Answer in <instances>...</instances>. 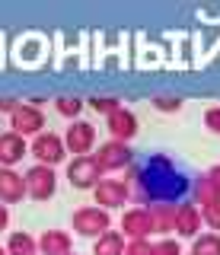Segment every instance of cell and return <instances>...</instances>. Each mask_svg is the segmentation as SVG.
I'll list each match as a JSON object with an SVG mask.
<instances>
[{
    "mask_svg": "<svg viewBox=\"0 0 220 255\" xmlns=\"http://www.w3.org/2000/svg\"><path fill=\"white\" fill-rule=\"evenodd\" d=\"M64 147L74 156H90V150L96 147V125L80 122V118L70 122V128L64 131Z\"/></svg>",
    "mask_w": 220,
    "mask_h": 255,
    "instance_id": "cell-7",
    "label": "cell"
},
{
    "mask_svg": "<svg viewBox=\"0 0 220 255\" xmlns=\"http://www.w3.org/2000/svg\"><path fill=\"white\" fill-rule=\"evenodd\" d=\"M10 122H13V131L16 134H42V128H45V112H42V106L38 102H19L16 106V112L10 115Z\"/></svg>",
    "mask_w": 220,
    "mask_h": 255,
    "instance_id": "cell-8",
    "label": "cell"
},
{
    "mask_svg": "<svg viewBox=\"0 0 220 255\" xmlns=\"http://www.w3.org/2000/svg\"><path fill=\"white\" fill-rule=\"evenodd\" d=\"M90 109H96V112H102V115H112V112H118L121 109V102L115 99V96H93L90 99Z\"/></svg>",
    "mask_w": 220,
    "mask_h": 255,
    "instance_id": "cell-22",
    "label": "cell"
},
{
    "mask_svg": "<svg viewBox=\"0 0 220 255\" xmlns=\"http://www.w3.org/2000/svg\"><path fill=\"white\" fill-rule=\"evenodd\" d=\"M16 106H19L16 99H6V96H0V112H10V115H13V112H16Z\"/></svg>",
    "mask_w": 220,
    "mask_h": 255,
    "instance_id": "cell-28",
    "label": "cell"
},
{
    "mask_svg": "<svg viewBox=\"0 0 220 255\" xmlns=\"http://www.w3.org/2000/svg\"><path fill=\"white\" fill-rule=\"evenodd\" d=\"M93 195H96V207L115 211V207L128 204V182L124 179H102L99 185L93 188Z\"/></svg>",
    "mask_w": 220,
    "mask_h": 255,
    "instance_id": "cell-9",
    "label": "cell"
},
{
    "mask_svg": "<svg viewBox=\"0 0 220 255\" xmlns=\"http://www.w3.org/2000/svg\"><path fill=\"white\" fill-rule=\"evenodd\" d=\"M83 106H86V102L77 99V96H58V99H54V109H58V115L70 118V122H77V118H80Z\"/></svg>",
    "mask_w": 220,
    "mask_h": 255,
    "instance_id": "cell-21",
    "label": "cell"
},
{
    "mask_svg": "<svg viewBox=\"0 0 220 255\" xmlns=\"http://www.w3.org/2000/svg\"><path fill=\"white\" fill-rule=\"evenodd\" d=\"M124 246L128 239L121 236V230H109L93 243V255H124Z\"/></svg>",
    "mask_w": 220,
    "mask_h": 255,
    "instance_id": "cell-17",
    "label": "cell"
},
{
    "mask_svg": "<svg viewBox=\"0 0 220 255\" xmlns=\"http://www.w3.org/2000/svg\"><path fill=\"white\" fill-rule=\"evenodd\" d=\"M153 255H182V246H179V239L163 236L160 243H153Z\"/></svg>",
    "mask_w": 220,
    "mask_h": 255,
    "instance_id": "cell-24",
    "label": "cell"
},
{
    "mask_svg": "<svg viewBox=\"0 0 220 255\" xmlns=\"http://www.w3.org/2000/svg\"><path fill=\"white\" fill-rule=\"evenodd\" d=\"M153 233L150 223V211L147 207H131V211L121 214V236L124 239H147Z\"/></svg>",
    "mask_w": 220,
    "mask_h": 255,
    "instance_id": "cell-10",
    "label": "cell"
},
{
    "mask_svg": "<svg viewBox=\"0 0 220 255\" xmlns=\"http://www.w3.org/2000/svg\"><path fill=\"white\" fill-rule=\"evenodd\" d=\"M26 198V179L16 169L0 166V204H16Z\"/></svg>",
    "mask_w": 220,
    "mask_h": 255,
    "instance_id": "cell-14",
    "label": "cell"
},
{
    "mask_svg": "<svg viewBox=\"0 0 220 255\" xmlns=\"http://www.w3.org/2000/svg\"><path fill=\"white\" fill-rule=\"evenodd\" d=\"M93 156H96V163H99L102 172H118V169H131V166H134V153H131V147L121 143V140H112V137H109L106 143H99V150Z\"/></svg>",
    "mask_w": 220,
    "mask_h": 255,
    "instance_id": "cell-2",
    "label": "cell"
},
{
    "mask_svg": "<svg viewBox=\"0 0 220 255\" xmlns=\"http://www.w3.org/2000/svg\"><path fill=\"white\" fill-rule=\"evenodd\" d=\"M185 191H188V179L163 153H153L144 166H131L128 169V198L137 207L176 204Z\"/></svg>",
    "mask_w": 220,
    "mask_h": 255,
    "instance_id": "cell-1",
    "label": "cell"
},
{
    "mask_svg": "<svg viewBox=\"0 0 220 255\" xmlns=\"http://www.w3.org/2000/svg\"><path fill=\"white\" fill-rule=\"evenodd\" d=\"M70 255H77V252H70Z\"/></svg>",
    "mask_w": 220,
    "mask_h": 255,
    "instance_id": "cell-32",
    "label": "cell"
},
{
    "mask_svg": "<svg viewBox=\"0 0 220 255\" xmlns=\"http://www.w3.org/2000/svg\"><path fill=\"white\" fill-rule=\"evenodd\" d=\"M38 252L42 255H70L74 252V239L64 230H45L38 236Z\"/></svg>",
    "mask_w": 220,
    "mask_h": 255,
    "instance_id": "cell-15",
    "label": "cell"
},
{
    "mask_svg": "<svg viewBox=\"0 0 220 255\" xmlns=\"http://www.w3.org/2000/svg\"><path fill=\"white\" fill-rule=\"evenodd\" d=\"M70 223H74V230L80 236H93L99 239L102 233H109V227H112V217H109V211H102V207H80V211H74V217H70Z\"/></svg>",
    "mask_w": 220,
    "mask_h": 255,
    "instance_id": "cell-3",
    "label": "cell"
},
{
    "mask_svg": "<svg viewBox=\"0 0 220 255\" xmlns=\"http://www.w3.org/2000/svg\"><path fill=\"white\" fill-rule=\"evenodd\" d=\"M124 255H153V243L150 239H128Z\"/></svg>",
    "mask_w": 220,
    "mask_h": 255,
    "instance_id": "cell-25",
    "label": "cell"
},
{
    "mask_svg": "<svg viewBox=\"0 0 220 255\" xmlns=\"http://www.w3.org/2000/svg\"><path fill=\"white\" fill-rule=\"evenodd\" d=\"M67 179L74 188H96L102 182V169L96 163V156H74L67 163Z\"/></svg>",
    "mask_w": 220,
    "mask_h": 255,
    "instance_id": "cell-6",
    "label": "cell"
},
{
    "mask_svg": "<svg viewBox=\"0 0 220 255\" xmlns=\"http://www.w3.org/2000/svg\"><path fill=\"white\" fill-rule=\"evenodd\" d=\"M26 153H29V143H26L22 134H16V131H0V166L13 169V166H16Z\"/></svg>",
    "mask_w": 220,
    "mask_h": 255,
    "instance_id": "cell-13",
    "label": "cell"
},
{
    "mask_svg": "<svg viewBox=\"0 0 220 255\" xmlns=\"http://www.w3.org/2000/svg\"><path fill=\"white\" fill-rule=\"evenodd\" d=\"M198 211H201L204 227H211V233H220V201L217 204H204V207H198Z\"/></svg>",
    "mask_w": 220,
    "mask_h": 255,
    "instance_id": "cell-23",
    "label": "cell"
},
{
    "mask_svg": "<svg viewBox=\"0 0 220 255\" xmlns=\"http://www.w3.org/2000/svg\"><path fill=\"white\" fill-rule=\"evenodd\" d=\"M6 223H10V207H6V204H0V233L6 230Z\"/></svg>",
    "mask_w": 220,
    "mask_h": 255,
    "instance_id": "cell-29",
    "label": "cell"
},
{
    "mask_svg": "<svg viewBox=\"0 0 220 255\" xmlns=\"http://www.w3.org/2000/svg\"><path fill=\"white\" fill-rule=\"evenodd\" d=\"M150 223H153V233L169 236L176 233V204H150Z\"/></svg>",
    "mask_w": 220,
    "mask_h": 255,
    "instance_id": "cell-16",
    "label": "cell"
},
{
    "mask_svg": "<svg viewBox=\"0 0 220 255\" xmlns=\"http://www.w3.org/2000/svg\"><path fill=\"white\" fill-rule=\"evenodd\" d=\"M3 249H6V255H35L38 252V243H35V236L16 230V233H10V239H6Z\"/></svg>",
    "mask_w": 220,
    "mask_h": 255,
    "instance_id": "cell-18",
    "label": "cell"
},
{
    "mask_svg": "<svg viewBox=\"0 0 220 255\" xmlns=\"http://www.w3.org/2000/svg\"><path fill=\"white\" fill-rule=\"evenodd\" d=\"M0 255H6V249H3V246H0Z\"/></svg>",
    "mask_w": 220,
    "mask_h": 255,
    "instance_id": "cell-31",
    "label": "cell"
},
{
    "mask_svg": "<svg viewBox=\"0 0 220 255\" xmlns=\"http://www.w3.org/2000/svg\"><path fill=\"white\" fill-rule=\"evenodd\" d=\"M201 227H204V220H201V211H198V204H176V233L182 236V239H195V236H201Z\"/></svg>",
    "mask_w": 220,
    "mask_h": 255,
    "instance_id": "cell-11",
    "label": "cell"
},
{
    "mask_svg": "<svg viewBox=\"0 0 220 255\" xmlns=\"http://www.w3.org/2000/svg\"><path fill=\"white\" fill-rule=\"evenodd\" d=\"M22 179H26V195L32 198V201H48V198H54V188H58V175H54L51 166L35 163L32 169L22 175Z\"/></svg>",
    "mask_w": 220,
    "mask_h": 255,
    "instance_id": "cell-4",
    "label": "cell"
},
{
    "mask_svg": "<svg viewBox=\"0 0 220 255\" xmlns=\"http://www.w3.org/2000/svg\"><path fill=\"white\" fill-rule=\"evenodd\" d=\"M106 125H109V134H112V140H121V143H128L131 137H137V115L131 109H118V112H112V115L106 118Z\"/></svg>",
    "mask_w": 220,
    "mask_h": 255,
    "instance_id": "cell-12",
    "label": "cell"
},
{
    "mask_svg": "<svg viewBox=\"0 0 220 255\" xmlns=\"http://www.w3.org/2000/svg\"><path fill=\"white\" fill-rule=\"evenodd\" d=\"M153 109L156 112H179V109H182V99H176V96H156Z\"/></svg>",
    "mask_w": 220,
    "mask_h": 255,
    "instance_id": "cell-26",
    "label": "cell"
},
{
    "mask_svg": "<svg viewBox=\"0 0 220 255\" xmlns=\"http://www.w3.org/2000/svg\"><path fill=\"white\" fill-rule=\"evenodd\" d=\"M192 188H195V204H198V207H204V204H217V201H220V188L208 179V172L198 175Z\"/></svg>",
    "mask_w": 220,
    "mask_h": 255,
    "instance_id": "cell-19",
    "label": "cell"
},
{
    "mask_svg": "<svg viewBox=\"0 0 220 255\" xmlns=\"http://www.w3.org/2000/svg\"><path fill=\"white\" fill-rule=\"evenodd\" d=\"M208 179L214 182V185L220 188V166H214V169H208Z\"/></svg>",
    "mask_w": 220,
    "mask_h": 255,
    "instance_id": "cell-30",
    "label": "cell"
},
{
    "mask_svg": "<svg viewBox=\"0 0 220 255\" xmlns=\"http://www.w3.org/2000/svg\"><path fill=\"white\" fill-rule=\"evenodd\" d=\"M204 128H208L211 134H220V106L204 109Z\"/></svg>",
    "mask_w": 220,
    "mask_h": 255,
    "instance_id": "cell-27",
    "label": "cell"
},
{
    "mask_svg": "<svg viewBox=\"0 0 220 255\" xmlns=\"http://www.w3.org/2000/svg\"><path fill=\"white\" fill-rule=\"evenodd\" d=\"M35 153V163H42V166H58L61 159L67 156V147H64V137L61 134H51V131H42V134H35L32 137V147H29Z\"/></svg>",
    "mask_w": 220,
    "mask_h": 255,
    "instance_id": "cell-5",
    "label": "cell"
},
{
    "mask_svg": "<svg viewBox=\"0 0 220 255\" xmlns=\"http://www.w3.org/2000/svg\"><path fill=\"white\" fill-rule=\"evenodd\" d=\"M188 255H220V233H201V236H195Z\"/></svg>",
    "mask_w": 220,
    "mask_h": 255,
    "instance_id": "cell-20",
    "label": "cell"
}]
</instances>
